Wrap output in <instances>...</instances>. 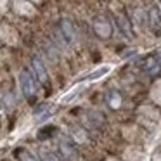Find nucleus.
<instances>
[{"instance_id": "nucleus-5", "label": "nucleus", "mask_w": 161, "mask_h": 161, "mask_svg": "<svg viewBox=\"0 0 161 161\" xmlns=\"http://www.w3.org/2000/svg\"><path fill=\"white\" fill-rule=\"evenodd\" d=\"M142 68H144V71H146L149 76H156V75H159L161 73V61H159V57H158V54L156 56H149L147 59H144Z\"/></svg>"}, {"instance_id": "nucleus-12", "label": "nucleus", "mask_w": 161, "mask_h": 161, "mask_svg": "<svg viewBox=\"0 0 161 161\" xmlns=\"http://www.w3.org/2000/svg\"><path fill=\"white\" fill-rule=\"evenodd\" d=\"M109 71H111V68H109V66H102V68H99V69H95L94 73L87 75V76H85V80H88V81H92V80H99L101 76L108 75Z\"/></svg>"}, {"instance_id": "nucleus-4", "label": "nucleus", "mask_w": 161, "mask_h": 161, "mask_svg": "<svg viewBox=\"0 0 161 161\" xmlns=\"http://www.w3.org/2000/svg\"><path fill=\"white\" fill-rule=\"evenodd\" d=\"M31 69H33V75H35L36 81L40 85H43L45 88H49V75H47L45 66H43V63L38 57H33L31 59Z\"/></svg>"}, {"instance_id": "nucleus-1", "label": "nucleus", "mask_w": 161, "mask_h": 161, "mask_svg": "<svg viewBox=\"0 0 161 161\" xmlns=\"http://www.w3.org/2000/svg\"><path fill=\"white\" fill-rule=\"evenodd\" d=\"M19 87L21 92L28 101H31L36 94V81H35V75H31L30 71H21L19 75Z\"/></svg>"}, {"instance_id": "nucleus-13", "label": "nucleus", "mask_w": 161, "mask_h": 161, "mask_svg": "<svg viewBox=\"0 0 161 161\" xmlns=\"http://www.w3.org/2000/svg\"><path fill=\"white\" fill-rule=\"evenodd\" d=\"M40 159H42V161H59L56 154L50 153V151H45V149L40 151Z\"/></svg>"}, {"instance_id": "nucleus-8", "label": "nucleus", "mask_w": 161, "mask_h": 161, "mask_svg": "<svg viewBox=\"0 0 161 161\" xmlns=\"http://www.w3.org/2000/svg\"><path fill=\"white\" fill-rule=\"evenodd\" d=\"M59 149H61V153H63V156L66 158V159H76V149H75V146L69 140H63V142L59 144Z\"/></svg>"}, {"instance_id": "nucleus-9", "label": "nucleus", "mask_w": 161, "mask_h": 161, "mask_svg": "<svg viewBox=\"0 0 161 161\" xmlns=\"http://www.w3.org/2000/svg\"><path fill=\"white\" fill-rule=\"evenodd\" d=\"M106 102L111 109H119L121 108V95H119L118 90H109L108 95H106Z\"/></svg>"}, {"instance_id": "nucleus-7", "label": "nucleus", "mask_w": 161, "mask_h": 161, "mask_svg": "<svg viewBox=\"0 0 161 161\" xmlns=\"http://www.w3.org/2000/svg\"><path fill=\"white\" fill-rule=\"evenodd\" d=\"M149 25L154 33H161V11L156 5L149 9Z\"/></svg>"}, {"instance_id": "nucleus-6", "label": "nucleus", "mask_w": 161, "mask_h": 161, "mask_svg": "<svg viewBox=\"0 0 161 161\" xmlns=\"http://www.w3.org/2000/svg\"><path fill=\"white\" fill-rule=\"evenodd\" d=\"M57 109L56 108H50V104H38L35 109H33V119L36 123L43 121V119H49L52 114H56Z\"/></svg>"}, {"instance_id": "nucleus-11", "label": "nucleus", "mask_w": 161, "mask_h": 161, "mask_svg": "<svg viewBox=\"0 0 161 161\" xmlns=\"http://www.w3.org/2000/svg\"><path fill=\"white\" fill-rule=\"evenodd\" d=\"M116 23H118L119 31H121L123 35L126 36V38H132V31H130V25H128V21H126L125 18H121V16H118V18H116Z\"/></svg>"}, {"instance_id": "nucleus-14", "label": "nucleus", "mask_w": 161, "mask_h": 161, "mask_svg": "<svg viewBox=\"0 0 161 161\" xmlns=\"http://www.w3.org/2000/svg\"><path fill=\"white\" fill-rule=\"evenodd\" d=\"M2 104H4V108H12V104H14V99H12V94H4L2 95Z\"/></svg>"}, {"instance_id": "nucleus-3", "label": "nucleus", "mask_w": 161, "mask_h": 161, "mask_svg": "<svg viewBox=\"0 0 161 161\" xmlns=\"http://www.w3.org/2000/svg\"><path fill=\"white\" fill-rule=\"evenodd\" d=\"M61 35H63V40L68 45H75L76 43V28L71 23V19H68V18L61 19Z\"/></svg>"}, {"instance_id": "nucleus-10", "label": "nucleus", "mask_w": 161, "mask_h": 161, "mask_svg": "<svg viewBox=\"0 0 161 161\" xmlns=\"http://www.w3.org/2000/svg\"><path fill=\"white\" fill-rule=\"evenodd\" d=\"M16 158H18L19 161H42V159H36L35 156H33L31 153H28L26 149H23V147H19V149L14 151Z\"/></svg>"}, {"instance_id": "nucleus-2", "label": "nucleus", "mask_w": 161, "mask_h": 161, "mask_svg": "<svg viewBox=\"0 0 161 161\" xmlns=\"http://www.w3.org/2000/svg\"><path fill=\"white\" fill-rule=\"evenodd\" d=\"M92 28H94L95 35L101 36V38H109L113 33V28H111V23L104 18V16H95L92 19Z\"/></svg>"}]
</instances>
